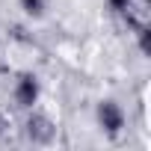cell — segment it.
Wrapping results in <instances>:
<instances>
[{
  "instance_id": "6da1fadb",
  "label": "cell",
  "mask_w": 151,
  "mask_h": 151,
  "mask_svg": "<svg viewBox=\"0 0 151 151\" xmlns=\"http://www.w3.org/2000/svg\"><path fill=\"white\" fill-rule=\"evenodd\" d=\"M95 116H98V124H101V130H104L107 136H119V133L124 130V124H127V116H124L122 104L113 101V98L101 101L98 110H95Z\"/></svg>"
},
{
  "instance_id": "7a4b0ae2",
  "label": "cell",
  "mask_w": 151,
  "mask_h": 151,
  "mask_svg": "<svg viewBox=\"0 0 151 151\" xmlns=\"http://www.w3.org/2000/svg\"><path fill=\"white\" fill-rule=\"evenodd\" d=\"M39 95H42V83H39L36 74H21L12 86V101L21 110H33L39 104Z\"/></svg>"
},
{
  "instance_id": "3957f363",
  "label": "cell",
  "mask_w": 151,
  "mask_h": 151,
  "mask_svg": "<svg viewBox=\"0 0 151 151\" xmlns=\"http://www.w3.org/2000/svg\"><path fill=\"white\" fill-rule=\"evenodd\" d=\"M27 136H30L33 142H50V136H53L50 119H45V116H30V119H27Z\"/></svg>"
},
{
  "instance_id": "277c9868",
  "label": "cell",
  "mask_w": 151,
  "mask_h": 151,
  "mask_svg": "<svg viewBox=\"0 0 151 151\" xmlns=\"http://www.w3.org/2000/svg\"><path fill=\"white\" fill-rule=\"evenodd\" d=\"M18 6H21L24 15H30V18H45V12H47V0H18Z\"/></svg>"
},
{
  "instance_id": "5b68a950",
  "label": "cell",
  "mask_w": 151,
  "mask_h": 151,
  "mask_svg": "<svg viewBox=\"0 0 151 151\" xmlns=\"http://www.w3.org/2000/svg\"><path fill=\"white\" fill-rule=\"evenodd\" d=\"M107 6L116 12V15H127V12H136V6H139V0H107Z\"/></svg>"
},
{
  "instance_id": "8992f818",
  "label": "cell",
  "mask_w": 151,
  "mask_h": 151,
  "mask_svg": "<svg viewBox=\"0 0 151 151\" xmlns=\"http://www.w3.org/2000/svg\"><path fill=\"white\" fill-rule=\"evenodd\" d=\"M3 127H6V122H3V116H0V133H3Z\"/></svg>"
}]
</instances>
